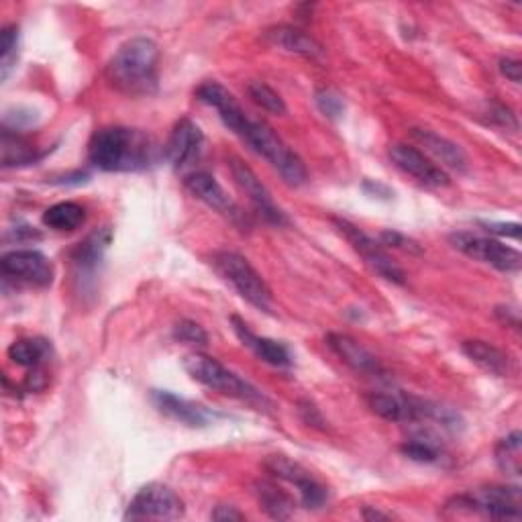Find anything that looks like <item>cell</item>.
<instances>
[{"mask_svg": "<svg viewBox=\"0 0 522 522\" xmlns=\"http://www.w3.org/2000/svg\"><path fill=\"white\" fill-rule=\"evenodd\" d=\"M213 520H219V522H227V520H245V514L239 512L235 506H227V504H221L213 510L211 514Z\"/></svg>", "mask_w": 522, "mask_h": 522, "instance_id": "cell-38", "label": "cell"}, {"mask_svg": "<svg viewBox=\"0 0 522 522\" xmlns=\"http://www.w3.org/2000/svg\"><path fill=\"white\" fill-rule=\"evenodd\" d=\"M449 506L467 508L469 512H482L498 520H520L522 494L518 486H486L474 494L455 496Z\"/></svg>", "mask_w": 522, "mask_h": 522, "instance_id": "cell-6", "label": "cell"}, {"mask_svg": "<svg viewBox=\"0 0 522 522\" xmlns=\"http://www.w3.org/2000/svg\"><path fill=\"white\" fill-rule=\"evenodd\" d=\"M410 135L425 147L427 153H431L435 160H439L447 168H451L455 172L467 170L465 151L457 143H453L451 139H447V137H443L435 131H429V129H412Z\"/></svg>", "mask_w": 522, "mask_h": 522, "instance_id": "cell-21", "label": "cell"}, {"mask_svg": "<svg viewBox=\"0 0 522 522\" xmlns=\"http://www.w3.org/2000/svg\"><path fill=\"white\" fill-rule=\"evenodd\" d=\"M160 47L153 39L135 37L123 43L107 66L109 84L129 96H149L160 82Z\"/></svg>", "mask_w": 522, "mask_h": 522, "instance_id": "cell-2", "label": "cell"}, {"mask_svg": "<svg viewBox=\"0 0 522 522\" xmlns=\"http://www.w3.org/2000/svg\"><path fill=\"white\" fill-rule=\"evenodd\" d=\"M266 39L272 45L288 51V54H296V56H302V58L312 60V62H323L325 60L323 45L315 37L308 35L306 31H302L298 27H292V25L272 27V29L266 31Z\"/></svg>", "mask_w": 522, "mask_h": 522, "instance_id": "cell-19", "label": "cell"}, {"mask_svg": "<svg viewBox=\"0 0 522 522\" xmlns=\"http://www.w3.org/2000/svg\"><path fill=\"white\" fill-rule=\"evenodd\" d=\"M319 111L329 119H339L345 113L343 96L333 88H319L315 94Z\"/></svg>", "mask_w": 522, "mask_h": 522, "instance_id": "cell-32", "label": "cell"}, {"mask_svg": "<svg viewBox=\"0 0 522 522\" xmlns=\"http://www.w3.org/2000/svg\"><path fill=\"white\" fill-rule=\"evenodd\" d=\"M480 225L488 233H494V235H500V237H512V239L520 237V225L518 223H488V221H482Z\"/></svg>", "mask_w": 522, "mask_h": 522, "instance_id": "cell-36", "label": "cell"}, {"mask_svg": "<svg viewBox=\"0 0 522 522\" xmlns=\"http://www.w3.org/2000/svg\"><path fill=\"white\" fill-rule=\"evenodd\" d=\"M461 351L465 353V357L476 363L478 368H482L484 372L492 374V376H508L510 374V357L498 349L496 345L492 343H486V341H465L461 345Z\"/></svg>", "mask_w": 522, "mask_h": 522, "instance_id": "cell-22", "label": "cell"}, {"mask_svg": "<svg viewBox=\"0 0 522 522\" xmlns=\"http://www.w3.org/2000/svg\"><path fill=\"white\" fill-rule=\"evenodd\" d=\"M174 339L186 345H194V347H204L208 343V333L194 321H180L174 327Z\"/></svg>", "mask_w": 522, "mask_h": 522, "instance_id": "cell-33", "label": "cell"}, {"mask_svg": "<svg viewBox=\"0 0 522 522\" xmlns=\"http://www.w3.org/2000/svg\"><path fill=\"white\" fill-rule=\"evenodd\" d=\"M255 494L259 504L272 518L288 520L294 514V500L274 480L255 482Z\"/></svg>", "mask_w": 522, "mask_h": 522, "instance_id": "cell-24", "label": "cell"}, {"mask_svg": "<svg viewBox=\"0 0 522 522\" xmlns=\"http://www.w3.org/2000/svg\"><path fill=\"white\" fill-rule=\"evenodd\" d=\"M327 345L329 349L357 374L372 376V378H384L388 372L380 359L365 349L359 341L345 333H329L327 335Z\"/></svg>", "mask_w": 522, "mask_h": 522, "instance_id": "cell-15", "label": "cell"}, {"mask_svg": "<svg viewBox=\"0 0 522 522\" xmlns=\"http://www.w3.org/2000/svg\"><path fill=\"white\" fill-rule=\"evenodd\" d=\"M160 149L141 131L127 127H104L88 145V160L102 172H135L153 166Z\"/></svg>", "mask_w": 522, "mask_h": 522, "instance_id": "cell-1", "label": "cell"}, {"mask_svg": "<svg viewBox=\"0 0 522 522\" xmlns=\"http://www.w3.org/2000/svg\"><path fill=\"white\" fill-rule=\"evenodd\" d=\"M111 239H113V231L109 227H104L88 235V239L78 245L72 257L80 274H92L98 268L104 251H107V247L111 245Z\"/></svg>", "mask_w": 522, "mask_h": 522, "instance_id": "cell-23", "label": "cell"}, {"mask_svg": "<svg viewBox=\"0 0 522 522\" xmlns=\"http://www.w3.org/2000/svg\"><path fill=\"white\" fill-rule=\"evenodd\" d=\"M184 370L188 372V376L206 386L211 390H217L225 396L249 402V404H257V406H268L270 400L261 394L257 388H253L249 382H245L243 378H239L235 372L227 370L225 365L204 353H190L184 357Z\"/></svg>", "mask_w": 522, "mask_h": 522, "instance_id": "cell-4", "label": "cell"}, {"mask_svg": "<svg viewBox=\"0 0 522 522\" xmlns=\"http://www.w3.org/2000/svg\"><path fill=\"white\" fill-rule=\"evenodd\" d=\"M363 518H368V520H390L392 516L386 514V512H380V510H374V508H365L363 510Z\"/></svg>", "mask_w": 522, "mask_h": 522, "instance_id": "cell-40", "label": "cell"}, {"mask_svg": "<svg viewBox=\"0 0 522 522\" xmlns=\"http://www.w3.org/2000/svg\"><path fill=\"white\" fill-rule=\"evenodd\" d=\"M51 345L45 339L33 337V339H19L9 347V359L21 368H41V365L49 359Z\"/></svg>", "mask_w": 522, "mask_h": 522, "instance_id": "cell-26", "label": "cell"}, {"mask_svg": "<svg viewBox=\"0 0 522 522\" xmlns=\"http://www.w3.org/2000/svg\"><path fill=\"white\" fill-rule=\"evenodd\" d=\"M153 402L158 406V410L170 419L188 425V427H204L211 421V412H208L204 406L190 402L186 398H180L172 392H162V390H155L153 392Z\"/></svg>", "mask_w": 522, "mask_h": 522, "instance_id": "cell-20", "label": "cell"}, {"mask_svg": "<svg viewBox=\"0 0 522 522\" xmlns=\"http://www.w3.org/2000/svg\"><path fill=\"white\" fill-rule=\"evenodd\" d=\"M231 325H233V331L239 337V341L247 349H251L261 361L274 365V368H290V365L294 363V357L284 343L255 335L239 317H231Z\"/></svg>", "mask_w": 522, "mask_h": 522, "instance_id": "cell-18", "label": "cell"}, {"mask_svg": "<svg viewBox=\"0 0 522 522\" xmlns=\"http://www.w3.org/2000/svg\"><path fill=\"white\" fill-rule=\"evenodd\" d=\"M211 264L217 270V274L227 284H231L243 300H247L257 310L272 312L274 296L270 286L241 253L227 251V249L215 251L211 255Z\"/></svg>", "mask_w": 522, "mask_h": 522, "instance_id": "cell-5", "label": "cell"}, {"mask_svg": "<svg viewBox=\"0 0 522 522\" xmlns=\"http://www.w3.org/2000/svg\"><path fill=\"white\" fill-rule=\"evenodd\" d=\"M247 94L257 104V107L264 109L266 113H272V115H286L288 113L284 98L272 86H268L266 82H251L247 86Z\"/></svg>", "mask_w": 522, "mask_h": 522, "instance_id": "cell-30", "label": "cell"}, {"mask_svg": "<svg viewBox=\"0 0 522 522\" xmlns=\"http://www.w3.org/2000/svg\"><path fill=\"white\" fill-rule=\"evenodd\" d=\"M449 241L457 251L465 253L472 259H478L482 264H488L500 272L516 274L522 268V255L516 249L496 239L480 237L474 233H453Z\"/></svg>", "mask_w": 522, "mask_h": 522, "instance_id": "cell-8", "label": "cell"}, {"mask_svg": "<svg viewBox=\"0 0 522 522\" xmlns=\"http://www.w3.org/2000/svg\"><path fill=\"white\" fill-rule=\"evenodd\" d=\"M0 270L9 280L35 288H47L54 284L56 278V270L49 257L35 249H17L3 255Z\"/></svg>", "mask_w": 522, "mask_h": 522, "instance_id": "cell-11", "label": "cell"}, {"mask_svg": "<svg viewBox=\"0 0 522 522\" xmlns=\"http://www.w3.org/2000/svg\"><path fill=\"white\" fill-rule=\"evenodd\" d=\"M298 412H300V419L308 425V427H315L319 431H327V421L325 416L321 414V410L312 404L310 400H300L298 402Z\"/></svg>", "mask_w": 522, "mask_h": 522, "instance_id": "cell-34", "label": "cell"}, {"mask_svg": "<svg viewBox=\"0 0 522 522\" xmlns=\"http://www.w3.org/2000/svg\"><path fill=\"white\" fill-rule=\"evenodd\" d=\"M17 47H19V29L9 25L0 33V78L7 80L17 62Z\"/></svg>", "mask_w": 522, "mask_h": 522, "instance_id": "cell-31", "label": "cell"}, {"mask_svg": "<svg viewBox=\"0 0 522 522\" xmlns=\"http://www.w3.org/2000/svg\"><path fill=\"white\" fill-rule=\"evenodd\" d=\"M264 469L274 480L296 486L304 508H323L327 504L329 490L298 461L286 455H268L264 459Z\"/></svg>", "mask_w": 522, "mask_h": 522, "instance_id": "cell-7", "label": "cell"}, {"mask_svg": "<svg viewBox=\"0 0 522 522\" xmlns=\"http://www.w3.org/2000/svg\"><path fill=\"white\" fill-rule=\"evenodd\" d=\"M184 512V500L172 488L164 484H147L129 502L125 520H178Z\"/></svg>", "mask_w": 522, "mask_h": 522, "instance_id": "cell-9", "label": "cell"}, {"mask_svg": "<svg viewBox=\"0 0 522 522\" xmlns=\"http://www.w3.org/2000/svg\"><path fill=\"white\" fill-rule=\"evenodd\" d=\"M500 72H502V76H506L514 84H518L520 78H522V66H520L518 60H512V58L500 60Z\"/></svg>", "mask_w": 522, "mask_h": 522, "instance_id": "cell-37", "label": "cell"}, {"mask_svg": "<svg viewBox=\"0 0 522 522\" xmlns=\"http://www.w3.org/2000/svg\"><path fill=\"white\" fill-rule=\"evenodd\" d=\"M388 155L400 172L412 176L416 182H421L427 188H447L451 184L449 174L421 149L406 143H394L390 145Z\"/></svg>", "mask_w": 522, "mask_h": 522, "instance_id": "cell-13", "label": "cell"}, {"mask_svg": "<svg viewBox=\"0 0 522 522\" xmlns=\"http://www.w3.org/2000/svg\"><path fill=\"white\" fill-rule=\"evenodd\" d=\"M202 145H204V135L200 127L184 117L172 129V135L164 147V158H168L174 170L180 172L192 166L200 158Z\"/></svg>", "mask_w": 522, "mask_h": 522, "instance_id": "cell-14", "label": "cell"}, {"mask_svg": "<svg viewBox=\"0 0 522 522\" xmlns=\"http://www.w3.org/2000/svg\"><path fill=\"white\" fill-rule=\"evenodd\" d=\"M337 231L349 241V245L363 257L365 264H368L378 276L384 280L402 286L406 282V274L402 272L400 266H396V261L382 249L378 241H374L368 233H363L359 227L345 219H333Z\"/></svg>", "mask_w": 522, "mask_h": 522, "instance_id": "cell-10", "label": "cell"}, {"mask_svg": "<svg viewBox=\"0 0 522 522\" xmlns=\"http://www.w3.org/2000/svg\"><path fill=\"white\" fill-rule=\"evenodd\" d=\"M496 317L500 319L502 325L518 329V310H516V308H510V306H498V308H496Z\"/></svg>", "mask_w": 522, "mask_h": 522, "instance_id": "cell-39", "label": "cell"}, {"mask_svg": "<svg viewBox=\"0 0 522 522\" xmlns=\"http://www.w3.org/2000/svg\"><path fill=\"white\" fill-rule=\"evenodd\" d=\"M229 166H231V174H233L235 184L249 198V202L253 204V208L259 213L261 219L268 221L270 225H276V227H284V225L290 223L286 213L274 202L270 190L264 184H261L257 174L247 164H243L239 158H231Z\"/></svg>", "mask_w": 522, "mask_h": 522, "instance_id": "cell-12", "label": "cell"}, {"mask_svg": "<svg viewBox=\"0 0 522 522\" xmlns=\"http://www.w3.org/2000/svg\"><path fill=\"white\" fill-rule=\"evenodd\" d=\"M239 137L257 155L268 160L290 186H302L308 180V172L302 160L280 139V135L268 123L249 117Z\"/></svg>", "mask_w": 522, "mask_h": 522, "instance_id": "cell-3", "label": "cell"}, {"mask_svg": "<svg viewBox=\"0 0 522 522\" xmlns=\"http://www.w3.org/2000/svg\"><path fill=\"white\" fill-rule=\"evenodd\" d=\"M184 182H186V188L198 200H202L206 206L215 208L217 213L229 217L231 221H239L243 217L237 204L229 198V194L223 190V186L217 182L215 176L206 174V172H192L190 176H186Z\"/></svg>", "mask_w": 522, "mask_h": 522, "instance_id": "cell-17", "label": "cell"}, {"mask_svg": "<svg viewBox=\"0 0 522 522\" xmlns=\"http://www.w3.org/2000/svg\"><path fill=\"white\" fill-rule=\"evenodd\" d=\"M0 149H3V166H27L31 162H37L41 155L37 153V147L31 145L25 137H21L17 131L3 129V141H0Z\"/></svg>", "mask_w": 522, "mask_h": 522, "instance_id": "cell-25", "label": "cell"}, {"mask_svg": "<svg viewBox=\"0 0 522 522\" xmlns=\"http://www.w3.org/2000/svg\"><path fill=\"white\" fill-rule=\"evenodd\" d=\"M382 243L384 245H390V247H396V249H404V251H412V253H421V247L419 243H414L412 239L404 237L402 233H396V231H384L380 235Z\"/></svg>", "mask_w": 522, "mask_h": 522, "instance_id": "cell-35", "label": "cell"}, {"mask_svg": "<svg viewBox=\"0 0 522 522\" xmlns=\"http://www.w3.org/2000/svg\"><path fill=\"white\" fill-rule=\"evenodd\" d=\"M496 465L500 472L508 478H520L522 476V435L520 431H512L504 439L498 441L496 451Z\"/></svg>", "mask_w": 522, "mask_h": 522, "instance_id": "cell-27", "label": "cell"}, {"mask_svg": "<svg viewBox=\"0 0 522 522\" xmlns=\"http://www.w3.org/2000/svg\"><path fill=\"white\" fill-rule=\"evenodd\" d=\"M86 221L84 206L76 202H58L43 213V225L54 231H74Z\"/></svg>", "mask_w": 522, "mask_h": 522, "instance_id": "cell-28", "label": "cell"}, {"mask_svg": "<svg viewBox=\"0 0 522 522\" xmlns=\"http://www.w3.org/2000/svg\"><path fill=\"white\" fill-rule=\"evenodd\" d=\"M196 98L208 107H213L227 129H231L237 137L243 131L249 115L241 109V104L235 100V96L221 86L219 82H204L196 88Z\"/></svg>", "mask_w": 522, "mask_h": 522, "instance_id": "cell-16", "label": "cell"}, {"mask_svg": "<svg viewBox=\"0 0 522 522\" xmlns=\"http://www.w3.org/2000/svg\"><path fill=\"white\" fill-rule=\"evenodd\" d=\"M400 451L414 461L435 463V461H439V457L443 453V445L435 435L421 431V433H416L414 437H410L408 441H404Z\"/></svg>", "mask_w": 522, "mask_h": 522, "instance_id": "cell-29", "label": "cell"}]
</instances>
